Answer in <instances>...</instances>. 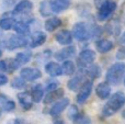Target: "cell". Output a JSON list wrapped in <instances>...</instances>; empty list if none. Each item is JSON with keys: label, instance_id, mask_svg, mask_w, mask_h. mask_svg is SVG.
<instances>
[{"label": "cell", "instance_id": "1", "mask_svg": "<svg viewBox=\"0 0 125 124\" xmlns=\"http://www.w3.org/2000/svg\"><path fill=\"white\" fill-rule=\"evenodd\" d=\"M109 101L106 105L103 108L102 113L105 116L113 115L115 112H117L125 104V93L122 91H117L111 97H109Z\"/></svg>", "mask_w": 125, "mask_h": 124}, {"label": "cell", "instance_id": "2", "mask_svg": "<svg viewBox=\"0 0 125 124\" xmlns=\"http://www.w3.org/2000/svg\"><path fill=\"white\" fill-rule=\"evenodd\" d=\"M125 77V64L115 63L108 69L105 75L106 83L112 86H117L122 83Z\"/></svg>", "mask_w": 125, "mask_h": 124}, {"label": "cell", "instance_id": "3", "mask_svg": "<svg viewBox=\"0 0 125 124\" xmlns=\"http://www.w3.org/2000/svg\"><path fill=\"white\" fill-rule=\"evenodd\" d=\"M116 2L113 0H104L98 9V20L99 21L108 20L116 10Z\"/></svg>", "mask_w": 125, "mask_h": 124}, {"label": "cell", "instance_id": "4", "mask_svg": "<svg viewBox=\"0 0 125 124\" xmlns=\"http://www.w3.org/2000/svg\"><path fill=\"white\" fill-rule=\"evenodd\" d=\"M29 41L30 40L25 36V35H21V34H15L10 36L4 43V46H6L7 50L9 51H13L17 50V48H21L24 47V46L29 45Z\"/></svg>", "mask_w": 125, "mask_h": 124}, {"label": "cell", "instance_id": "5", "mask_svg": "<svg viewBox=\"0 0 125 124\" xmlns=\"http://www.w3.org/2000/svg\"><path fill=\"white\" fill-rule=\"evenodd\" d=\"M71 34H73V36L77 41H80V42L87 41L90 37V32H89L88 26L84 23H82V22H78V23H76L73 25Z\"/></svg>", "mask_w": 125, "mask_h": 124}, {"label": "cell", "instance_id": "6", "mask_svg": "<svg viewBox=\"0 0 125 124\" xmlns=\"http://www.w3.org/2000/svg\"><path fill=\"white\" fill-rule=\"evenodd\" d=\"M92 91V81L86 80V83L79 88V92L77 94V103L78 104H83L88 100L89 96Z\"/></svg>", "mask_w": 125, "mask_h": 124}, {"label": "cell", "instance_id": "7", "mask_svg": "<svg viewBox=\"0 0 125 124\" xmlns=\"http://www.w3.org/2000/svg\"><path fill=\"white\" fill-rule=\"evenodd\" d=\"M33 10V3L30 0H20L14 4L13 14L15 15H28Z\"/></svg>", "mask_w": 125, "mask_h": 124}, {"label": "cell", "instance_id": "8", "mask_svg": "<svg viewBox=\"0 0 125 124\" xmlns=\"http://www.w3.org/2000/svg\"><path fill=\"white\" fill-rule=\"evenodd\" d=\"M97 57L95 52L92 50H83L80 52L79 59H78V64H79L80 68H83L84 66L89 65V64L93 63Z\"/></svg>", "mask_w": 125, "mask_h": 124}, {"label": "cell", "instance_id": "9", "mask_svg": "<svg viewBox=\"0 0 125 124\" xmlns=\"http://www.w3.org/2000/svg\"><path fill=\"white\" fill-rule=\"evenodd\" d=\"M20 76L25 81H34V80H36V79L41 78L42 72H41V70L37 69V68L26 67V68H22V69L20 70Z\"/></svg>", "mask_w": 125, "mask_h": 124}, {"label": "cell", "instance_id": "10", "mask_svg": "<svg viewBox=\"0 0 125 124\" xmlns=\"http://www.w3.org/2000/svg\"><path fill=\"white\" fill-rule=\"evenodd\" d=\"M68 105H69V99L68 98H62V97L61 99H58L57 101H55L54 105L50 109V112H48V113H50L51 116H57V115H59V114H61L62 112L68 107Z\"/></svg>", "mask_w": 125, "mask_h": 124}, {"label": "cell", "instance_id": "11", "mask_svg": "<svg viewBox=\"0 0 125 124\" xmlns=\"http://www.w3.org/2000/svg\"><path fill=\"white\" fill-rule=\"evenodd\" d=\"M33 19H21L19 21H15L14 25H13V30L18 33V34H21V35H26L29 32H30V23L32 22Z\"/></svg>", "mask_w": 125, "mask_h": 124}, {"label": "cell", "instance_id": "12", "mask_svg": "<svg viewBox=\"0 0 125 124\" xmlns=\"http://www.w3.org/2000/svg\"><path fill=\"white\" fill-rule=\"evenodd\" d=\"M55 40L61 45H70L73 42V34L68 30H61L55 34Z\"/></svg>", "mask_w": 125, "mask_h": 124}, {"label": "cell", "instance_id": "13", "mask_svg": "<svg viewBox=\"0 0 125 124\" xmlns=\"http://www.w3.org/2000/svg\"><path fill=\"white\" fill-rule=\"evenodd\" d=\"M95 93H97L98 98H100L101 100L109 99V97L111 96L110 83H106V81H104V83H100L99 85L95 87Z\"/></svg>", "mask_w": 125, "mask_h": 124}, {"label": "cell", "instance_id": "14", "mask_svg": "<svg viewBox=\"0 0 125 124\" xmlns=\"http://www.w3.org/2000/svg\"><path fill=\"white\" fill-rule=\"evenodd\" d=\"M53 13H61L70 7V0H50Z\"/></svg>", "mask_w": 125, "mask_h": 124}, {"label": "cell", "instance_id": "15", "mask_svg": "<svg viewBox=\"0 0 125 124\" xmlns=\"http://www.w3.org/2000/svg\"><path fill=\"white\" fill-rule=\"evenodd\" d=\"M17 98L19 100V103L24 110H30L33 107V99L29 92H20L17 94Z\"/></svg>", "mask_w": 125, "mask_h": 124}, {"label": "cell", "instance_id": "16", "mask_svg": "<svg viewBox=\"0 0 125 124\" xmlns=\"http://www.w3.org/2000/svg\"><path fill=\"white\" fill-rule=\"evenodd\" d=\"M80 69L83 70L84 74H86L91 80H94V79L99 78V76L101 75V69H100V67L98 65H95V64H92V63L87 65V66H84L83 68H80Z\"/></svg>", "mask_w": 125, "mask_h": 124}, {"label": "cell", "instance_id": "17", "mask_svg": "<svg viewBox=\"0 0 125 124\" xmlns=\"http://www.w3.org/2000/svg\"><path fill=\"white\" fill-rule=\"evenodd\" d=\"M84 83H86L84 76L82 74H78V75H76L73 78L69 79L68 83H67V87H68V89L70 90V91H76V90L79 89Z\"/></svg>", "mask_w": 125, "mask_h": 124}, {"label": "cell", "instance_id": "18", "mask_svg": "<svg viewBox=\"0 0 125 124\" xmlns=\"http://www.w3.org/2000/svg\"><path fill=\"white\" fill-rule=\"evenodd\" d=\"M46 34L44 32H36L34 33V34L32 35V37H31V40L29 41V45H30V47L32 48H35V47H39V46L43 45L44 43L46 42Z\"/></svg>", "mask_w": 125, "mask_h": 124}, {"label": "cell", "instance_id": "19", "mask_svg": "<svg viewBox=\"0 0 125 124\" xmlns=\"http://www.w3.org/2000/svg\"><path fill=\"white\" fill-rule=\"evenodd\" d=\"M75 52H76L75 46L69 45V46H67V47L58 51V52L55 54V58H56L57 61H66V59L73 57V55H75Z\"/></svg>", "mask_w": 125, "mask_h": 124}, {"label": "cell", "instance_id": "20", "mask_svg": "<svg viewBox=\"0 0 125 124\" xmlns=\"http://www.w3.org/2000/svg\"><path fill=\"white\" fill-rule=\"evenodd\" d=\"M64 96V90L62 88H56V89L48 91L47 96H45L44 98V104H51V103L57 101L58 99H61Z\"/></svg>", "mask_w": 125, "mask_h": 124}, {"label": "cell", "instance_id": "21", "mask_svg": "<svg viewBox=\"0 0 125 124\" xmlns=\"http://www.w3.org/2000/svg\"><path fill=\"white\" fill-rule=\"evenodd\" d=\"M95 47L98 52H100L101 54H105L113 48V43L108 39H101L95 42Z\"/></svg>", "mask_w": 125, "mask_h": 124}, {"label": "cell", "instance_id": "22", "mask_svg": "<svg viewBox=\"0 0 125 124\" xmlns=\"http://www.w3.org/2000/svg\"><path fill=\"white\" fill-rule=\"evenodd\" d=\"M45 72H47L51 77H57V76H61L62 74L61 65H58V64L55 63V62H48V63L46 64Z\"/></svg>", "mask_w": 125, "mask_h": 124}, {"label": "cell", "instance_id": "23", "mask_svg": "<svg viewBox=\"0 0 125 124\" xmlns=\"http://www.w3.org/2000/svg\"><path fill=\"white\" fill-rule=\"evenodd\" d=\"M0 108H1L3 111L10 112L13 111L15 109V103L13 100L9 99L6 94H0Z\"/></svg>", "mask_w": 125, "mask_h": 124}, {"label": "cell", "instance_id": "24", "mask_svg": "<svg viewBox=\"0 0 125 124\" xmlns=\"http://www.w3.org/2000/svg\"><path fill=\"white\" fill-rule=\"evenodd\" d=\"M15 21H17V19L14 17H9V14H4L3 18L0 19V29L4 31L11 30L14 25Z\"/></svg>", "mask_w": 125, "mask_h": 124}, {"label": "cell", "instance_id": "25", "mask_svg": "<svg viewBox=\"0 0 125 124\" xmlns=\"http://www.w3.org/2000/svg\"><path fill=\"white\" fill-rule=\"evenodd\" d=\"M61 25H62V20L57 17H52L45 21V30L47 32H54Z\"/></svg>", "mask_w": 125, "mask_h": 124}, {"label": "cell", "instance_id": "26", "mask_svg": "<svg viewBox=\"0 0 125 124\" xmlns=\"http://www.w3.org/2000/svg\"><path fill=\"white\" fill-rule=\"evenodd\" d=\"M31 57H32V52L30 51H24V52H20L15 56V62L19 64V66L25 65L30 62Z\"/></svg>", "mask_w": 125, "mask_h": 124}, {"label": "cell", "instance_id": "27", "mask_svg": "<svg viewBox=\"0 0 125 124\" xmlns=\"http://www.w3.org/2000/svg\"><path fill=\"white\" fill-rule=\"evenodd\" d=\"M62 62H64V63H62V65L61 66L62 74L66 75V76H71V75L75 74L76 66H75V64H73V62L68 61V59H66V61H62Z\"/></svg>", "mask_w": 125, "mask_h": 124}, {"label": "cell", "instance_id": "28", "mask_svg": "<svg viewBox=\"0 0 125 124\" xmlns=\"http://www.w3.org/2000/svg\"><path fill=\"white\" fill-rule=\"evenodd\" d=\"M31 97L33 99V102L39 103L40 101L43 99L44 97V89L41 85H36L32 88V92H31Z\"/></svg>", "mask_w": 125, "mask_h": 124}, {"label": "cell", "instance_id": "29", "mask_svg": "<svg viewBox=\"0 0 125 124\" xmlns=\"http://www.w3.org/2000/svg\"><path fill=\"white\" fill-rule=\"evenodd\" d=\"M40 13H41L42 17H48L53 13L52 8H51V3L48 0H44V1L41 2L40 4V9H39Z\"/></svg>", "mask_w": 125, "mask_h": 124}, {"label": "cell", "instance_id": "30", "mask_svg": "<svg viewBox=\"0 0 125 124\" xmlns=\"http://www.w3.org/2000/svg\"><path fill=\"white\" fill-rule=\"evenodd\" d=\"M25 86H26V81L24 80L21 76L13 78L12 83H11V87L14 88V89H22V88H24Z\"/></svg>", "mask_w": 125, "mask_h": 124}, {"label": "cell", "instance_id": "31", "mask_svg": "<svg viewBox=\"0 0 125 124\" xmlns=\"http://www.w3.org/2000/svg\"><path fill=\"white\" fill-rule=\"evenodd\" d=\"M6 66H7V72H8L9 74H11V72H13L19 67V64L15 62V59H7Z\"/></svg>", "mask_w": 125, "mask_h": 124}, {"label": "cell", "instance_id": "32", "mask_svg": "<svg viewBox=\"0 0 125 124\" xmlns=\"http://www.w3.org/2000/svg\"><path fill=\"white\" fill-rule=\"evenodd\" d=\"M80 114H81V112H79L78 108L76 107V105H71L70 109H69V111H68V118L73 122Z\"/></svg>", "mask_w": 125, "mask_h": 124}, {"label": "cell", "instance_id": "33", "mask_svg": "<svg viewBox=\"0 0 125 124\" xmlns=\"http://www.w3.org/2000/svg\"><path fill=\"white\" fill-rule=\"evenodd\" d=\"M73 123H80V124L84 123V124H89V123H90V119H89L88 116H86L84 114L81 113L77 119H76L75 121H73Z\"/></svg>", "mask_w": 125, "mask_h": 124}, {"label": "cell", "instance_id": "34", "mask_svg": "<svg viewBox=\"0 0 125 124\" xmlns=\"http://www.w3.org/2000/svg\"><path fill=\"white\" fill-rule=\"evenodd\" d=\"M59 86V83L58 81H50V83H47V86H46V90L47 91H52V90L56 89V88H58Z\"/></svg>", "mask_w": 125, "mask_h": 124}, {"label": "cell", "instance_id": "35", "mask_svg": "<svg viewBox=\"0 0 125 124\" xmlns=\"http://www.w3.org/2000/svg\"><path fill=\"white\" fill-rule=\"evenodd\" d=\"M7 83H8V77H7L6 75H3V74L0 72V86L6 85Z\"/></svg>", "mask_w": 125, "mask_h": 124}, {"label": "cell", "instance_id": "36", "mask_svg": "<svg viewBox=\"0 0 125 124\" xmlns=\"http://www.w3.org/2000/svg\"><path fill=\"white\" fill-rule=\"evenodd\" d=\"M18 1H19V0H6V1L3 2V6H6V7H12L13 4H15Z\"/></svg>", "mask_w": 125, "mask_h": 124}, {"label": "cell", "instance_id": "37", "mask_svg": "<svg viewBox=\"0 0 125 124\" xmlns=\"http://www.w3.org/2000/svg\"><path fill=\"white\" fill-rule=\"evenodd\" d=\"M116 57H117L119 59H123V58H125V50H120V51H117Z\"/></svg>", "mask_w": 125, "mask_h": 124}, {"label": "cell", "instance_id": "38", "mask_svg": "<svg viewBox=\"0 0 125 124\" xmlns=\"http://www.w3.org/2000/svg\"><path fill=\"white\" fill-rule=\"evenodd\" d=\"M6 70H7L6 61H0V72H6Z\"/></svg>", "mask_w": 125, "mask_h": 124}, {"label": "cell", "instance_id": "39", "mask_svg": "<svg viewBox=\"0 0 125 124\" xmlns=\"http://www.w3.org/2000/svg\"><path fill=\"white\" fill-rule=\"evenodd\" d=\"M120 43H121L122 45H125V32L121 35V37H120Z\"/></svg>", "mask_w": 125, "mask_h": 124}, {"label": "cell", "instance_id": "40", "mask_svg": "<svg viewBox=\"0 0 125 124\" xmlns=\"http://www.w3.org/2000/svg\"><path fill=\"white\" fill-rule=\"evenodd\" d=\"M54 123H59V124H62V123H64V122H62V120H58V121H57V120H56V121H55V122H54Z\"/></svg>", "mask_w": 125, "mask_h": 124}, {"label": "cell", "instance_id": "41", "mask_svg": "<svg viewBox=\"0 0 125 124\" xmlns=\"http://www.w3.org/2000/svg\"><path fill=\"white\" fill-rule=\"evenodd\" d=\"M122 116L125 119V111H123V113H122Z\"/></svg>", "mask_w": 125, "mask_h": 124}, {"label": "cell", "instance_id": "42", "mask_svg": "<svg viewBox=\"0 0 125 124\" xmlns=\"http://www.w3.org/2000/svg\"><path fill=\"white\" fill-rule=\"evenodd\" d=\"M1 56H2V51L0 50V57H1Z\"/></svg>", "mask_w": 125, "mask_h": 124}, {"label": "cell", "instance_id": "43", "mask_svg": "<svg viewBox=\"0 0 125 124\" xmlns=\"http://www.w3.org/2000/svg\"><path fill=\"white\" fill-rule=\"evenodd\" d=\"M124 85H125V77H124Z\"/></svg>", "mask_w": 125, "mask_h": 124}, {"label": "cell", "instance_id": "44", "mask_svg": "<svg viewBox=\"0 0 125 124\" xmlns=\"http://www.w3.org/2000/svg\"><path fill=\"white\" fill-rule=\"evenodd\" d=\"M0 115H1V111H0Z\"/></svg>", "mask_w": 125, "mask_h": 124}]
</instances>
